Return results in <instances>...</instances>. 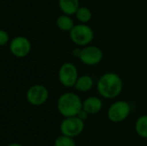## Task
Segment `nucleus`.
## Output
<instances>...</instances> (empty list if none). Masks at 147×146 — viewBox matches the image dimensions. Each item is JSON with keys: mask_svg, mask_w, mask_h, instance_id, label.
<instances>
[{"mask_svg": "<svg viewBox=\"0 0 147 146\" xmlns=\"http://www.w3.org/2000/svg\"><path fill=\"white\" fill-rule=\"evenodd\" d=\"M49 92L47 87L41 84H34L31 86L27 93L26 99L28 102L32 106H41L48 99Z\"/></svg>", "mask_w": 147, "mask_h": 146, "instance_id": "obj_7", "label": "nucleus"}, {"mask_svg": "<svg viewBox=\"0 0 147 146\" xmlns=\"http://www.w3.org/2000/svg\"><path fill=\"white\" fill-rule=\"evenodd\" d=\"M59 7L64 14L72 15L80 7L79 0H59Z\"/></svg>", "mask_w": 147, "mask_h": 146, "instance_id": "obj_11", "label": "nucleus"}, {"mask_svg": "<svg viewBox=\"0 0 147 146\" xmlns=\"http://www.w3.org/2000/svg\"><path fill=\"white\" fill-rule=\"evenodd\" d=\"M10 52L16 58H25L31 51V43L29 40L22 35L16 36L9 43Z\"/></svg>", "mask_w": 147, "mask_h": 146, "instance_id": "obj_8", "label": "nucleus"}, {"mask_svg": "<svg viewBox=\"0 0 147 146\" xmlns=\"http://www.w3.org/2000/svg\"><path fill=\"white\" fill-rule=\"evenodd\" d=\"M94 85V80L93 78L89 75H84L81 77H78L74 88L80 92H87L92 89Z\"/></svg>", "mask_w": 147, "mask_h": 146, "instance_id": "obj_12", "label": "nucleus"}, {"mask_svg": "<svg viewBox=\"0 0 147 146\" xmlns=\"http://www.w3.org/2000/svg\"><path fill=\"white\" fill-rule=\"evenodd\" d=\"M58 77L59 83L63 86L66 88L74 87L78 78V69L72 63H64L59 70Z\"/></svg>", "mask_w": 147, "mask_h": 146, "instance_id": "obj_6", "label": "nucleus"}, {"mask_svg": "<svg viewBox=\"0 0 147 146\" xmlns=\"http://www.w3.org/2000/svg\"><path fill=\"white\" fill-rule=\"evenodd\" d=\"M8 41H9V34L2 29L0 31V46H3L6 45Z\"/></svg>", "mask_w": 147, "mask_h": 146, "instance_id": "obj_17", "label": "nucleus"}, {"mask_svg": "<svg viewBox=\"0 0 147 146\" xmlns=\"http://www.w3.org/2000/svg\"><path fill=\"white\" fill-rule=\"evenodd\" d=\"M89 115H90V114H89L84 109H82V110L78 113V116L81 120H83L84 121L85 120H87V118H88Z\"/></svg>", "mask_w": 147, "mask_h": 146, "instance_id": "obj_18", "label": "nucleus"}, {"mask_svg": "<svg viewBox=\"0 0 147 146\" xmlns=\"http://www.w3.org/2000/svg\"><path fill=\"white\" fill-rule=\"evenodd\" d=\"M102 108V102L96 96H90L83 102V109L89 114H96Z\"/></svg>", "mask_w": 147, "mask_h": 146, "instance_id": "obj_10", "label": "nucleus"}, {"mask_svg": "<svg viewBox=\"0 0 147 146\" xmlns=\"http://www.w3.org/2000/svg\"><path fill=\"white\" fill-rule=\"evenodd\" d=\"M81 50H82V49H80V48H78V47L74 48V49L72 50V52H71L72 56L75 57V58H79L80 53H81Z\"/></svg>", "mask_w": 147, "mask_h": 146, "instance_id": "obj_19", "label": "nucleus"}, {"mask_svg": "<svg viewBox=\"0 0 147 146\" xmlns=\"http://www.w3.org/2000/svg\"><path fill=\"white\" fill-rule=\"evenodd\" d=\"M75 15L78 21L80 22V23H87L90 21L92 17L91 11L87 7H79Z\"/></svg>", "mask_w": 147, "mask_h": 146, "instance_id": "obj_15", "label": "nucleus"}, {"mask_svg": "<svg viewBox=\"0 0 147 146\" xmlns=\"http://www.w3.org/2000/svg\"><path fill=\"white\" fill-rule=\"evenodd\" d=\"M56 24H57V27L60 30L65 31V32H70L75 26L74 22L71 18V16L65 14L60 15L59 16H58L56 20Z\"/></svg>", "mask_w": 147, "mask_h": 146, "instance_id": "obj_13", "label": "nucleus"}, {"mask_svg": "<svg viewBox=\"0 0 147 146\" xmlns=\"http://www.w3.org/2000/svg\"><path fill=\"white\" fill-rule=\"evenodd\" d=\"M84 129V121L78 116H72L65 118L60 123V133L70 138H76L79 136Z\"/></svg>", "mask_w": 147, "mask_h": 146, "instance_id": "obj_4", "label": "nucleus"}, {"mask_svg": "<svg viewBox=\"0 0 147 146\" xmlns=\"http://www.w3.org/2000/svg\"><path fill=\"white\" fill-rule=\"evenodd\" d=\"M103 57L102 51L95 46H86L81 50L79 56L80 61L86 65H98Z\"/></svg>", "mask_w": 147, "mask_h": 146, "instance_id": "obj_9", "label": "nucleus"}, {"mask_svg": "<svg viewBox=\"0 0 147 146\" xmlns=\"http://www.w3.org/2000/svg\"><path fill=\"white\" fill-rule=\"evenodd\" d=\"M69 33L71 41L79 46H88L94 39V31L86 23L75 25Z\"/></svg>", "mask_w": 147, "mask_h": 146, "instance_id": "obj_3", "label": "nucleus"}, {"mask_svg": "<svg viewBox=\"0 0 147 146\" xmlns=\"http://www.w3.org/2000/svg\"><path fill=\"white\" fill-rule=\"evenodd\" d=\"M97 91L105 99H114L117 97L123 88L121 77L114 72H108L100 77L97 82Z\"/></svg>", "mask_w": 147, "mask_h": 146, "instance_id": "obj_1", "label": "nucleus"}, {"mask_svg": "<svg viewBox=\"0 0 147 146\" xmlns=\"http://www.w3.org/2000/svg\"><path fill=\"white\" fill-rule=\"evenodd\" d=\"M7 146H23L21 144H19V143H10V144H9Z\"/></svg>", "mask_w": 147, "mask_h": 146, "instance_id": "obj_20", "label": "nucleus"}, {"mask_svg": "<svg viewBox=\"0 0 147 146\" xmlns=\"http://www.w3.org/2000/svg\"><path fill=\"white\" fill-rule=\"evenodd\" d=\"M57 108L59 113L65 118L78 116V113L83 109V102L77 94L66 92L59 97Z\"/></svg>", "mask_w": 147, "mask_h": 146, "instance_id": "obj_2", "label": "nucleus"}, {"mask_svg": "<svg viewBox=\"0 0 147 146\" xmlns=\"http://www.w3.org/2000/svg\"><path fill=\"white\" fill-rule=\"evenodd\" d=\"M135 132L143 139H147V114L138 118L135 122Z\"/></svg>", "mask_w": 147, "mask_h": 146, "instance_id": "obj_14", "label": "nucleus"}, {"mask_svg": "<svg viewBox=\"0 0 147 146\" xmlns=\"http://www.w3.org/2000/svg\"><path fill=\"white\" fill-rule=\"evenodd\" d=\"M53 146H77V145L73 138H70L62 134L55 139Z\"/></svg>", "mask_w": 147, "mask_h": 146, "instance_id": "obj_16", "label": "nucleus"}, {"mask_svg": "<svg viewBox=\"0 0 147 146\" xmlns=\"http://www.w3.org/2000/svg\"><path fill=\"white\" fill-rule=\"evenodd\" d=\"M131 113V106L126 101H116L108 109V118L113 123L124 121Z\"/></svg>", "mask_w": 147, "mask_h": 146, "instance_id": "obj_5", "label": "nucleus"}]
</instances>
